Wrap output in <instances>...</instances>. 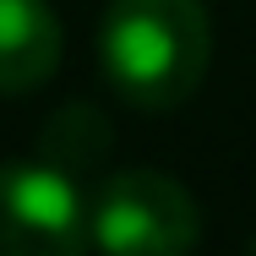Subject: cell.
<instances>
[{
  "instance_id": "cell-1",
  "label": "cell",
  "mask_w": 256,
  "mask_h": 256,
  "mask_svg": "<svg viewBox=\"0 0 256 256\" xmlns=\"http://www.w3.org/2000/svg\"><path fill=\"white\" fill-rule=\"evenodd\" d=\"M212 22L202 0H109L98 28V66L136 109H174L207 76Z\"/></svg>"
},
{
  "instance_id": "cell-2",
  "label": "cell",
  "mask_w": 256,
  "mask_h": 256,
  "mask_svg": "<svg viewBox=\"0 0 256 256\" xmlns=\"http://www.w3.org/2000/svg\"><path fill=\"white\" fill-rule=\"evenodd\" d=\"M202 240L191 191L158 169H114L88 196V246L109 256H180Z\"/></svg>"
},
{
  "instance_id": "cell-3",
  "label": "cell",
  "mask_w": 256,
  "mask_h": 256,
  "mask_svg": "<svg viewBox=\"0 0 256 256\" xmlns=\"http://www.w3.org/2000/svg\"><path fill=\"white\" fill-rule=\"evenodd\" d=\"M88 246V191L50 158L0 164V256H76Z\"/></svg>"
},
{
  "instance_id": "cell-4",
  "label": "cell",
  "mask_w": 256,
  "mask_h": 256,
  "mask_svg": "<svg viewBox=\"0 0 256 256\" xmlns=\"http://www.w3.org/2000/svg\"><path fill=\"white\" fill-rule=\"evenodd\" d=\"M60 16L50 0H0V93H33L60 66Z\"/></svg>"
},
{
  "instance_id": "cell-5",
  "label": "cell",
  "mask_w": 256,
  "mask_h": 256,
  "mask_svg": "<svg viewBox=\"0 0 256 256\" xmlns=\"http://www.w3.org/2000/svg\"><path fill=\"white\" fill-rule=\"evenodd\" d=\"M38 158H50L66 174H98L109 158V120L93 104H66L50 126L38 131Z\"/></svg>"
},
{
  "instance_id": "cell-6",
  "label": "cell",
  "mask_w": 256,
  "mask_h": 256,
  "mask_svg": "<svg viewBox=\"0 0 256 256\" xmlns=\"http://www.w3.org/2000/svg\"><path fill=\"white\" fill-rule=\"evenodd\" d=\"M251 251H256V234H251Z\"/></svg>"
}]
</instances>
